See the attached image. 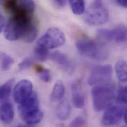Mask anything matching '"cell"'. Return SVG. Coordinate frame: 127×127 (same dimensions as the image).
<instances>
[{
    "label": "cell",
    "mask_w": 127,
    "mask_h": 127,
    "mask_svg": "<svg viewBox=\"0 0 127 127\" xmlns=\"http://www.w3.org/2000/svg\"><path fill=\"white\" fill-rule=\"evenodd\" d=\"M34 23L33 14L20 11L12 15L4 29L5 38L10 41L22 39L28 29Z\"/></svg>",
    "instance_id": "obj_1"
},
{
    "label": "cell",
    "mask_w": 127,
    "mask_h": 127,
    "mask_svg": "<svg viewBox=\"0 0 127 127\" xmlns=\"http://www.w3.org/2000/svg\"><path fill=\"white\" fill-rule=\"evenodd\" d=\"M18 111L22 120L28 125H34L40 123L43 118L40 110L37 94L33 92L30 96L19 104Z\"/></svg>",
    "instance_id": "obj_2"
},
{
    "label": "cell",
    "mask_w": 127,
    "mask_h": 127,
    "mask_svg": "<svg viewBox=\"0 0 127 127\" xmlns=\"http://www.w3.org/2000/svg\"><path fill=\"white\" fill-rule=\"evenodd\" d=\"M76 47L80 54L92 60L102 61L109 56V51L105 45L87 38L77 40Z\"/></svg>",
    "instance_id": "obj_3"
},
{
    "label": "cell",
    "mask_w": 127,
    "mask_h": 127,
    "mask_svg": "<svg viewBox=\"0 0 127 127\" xmlns=\"http://www.w3.org/2000/svg\"><path fill=\"white\" fill-rule=\"evenodd\" d=\"M93 106L94 110L100 112L110 106L115 97L114 89L109 85H98L91 91Z\"/></svg>",
    "instance_id": "obj_4"
},
{
    "label": "cell",
    "mask_w": 127,
    "mask_h": 127,
    "mask_svg": "<svg viewBox=\"0 0 127 127\" xmlns=\"http://www.w3.org/2000/svg\"><path fill=\"white\" fill-rule=\"evenodd\" d=\"M109 18L108 11L103 5V0H95L86 12L84 19L91 25H99L106 23Z\"/></svg>",
    "instance_id": "obj_5"
},
{
    "label": "cell",
    "mask_w": 127,
    "mask_h": 127,
    "mask_svg": "<svg viewBox=\"0 0 127 127\" xmlns=\"http://www.w3.org/2000/svg\"><path fill=\"white\" fill-rule=\"evenodd\" d=\"M65 42V37L63 31L57 27H51L38 40L37 45L50 50L63 46Z\"/></svg>",
    "instance_id": "obj_6"
},
{
    "label": "cell",
    "mask_w": 127,
    "mask_h": 127,
    "mask_svg": "<svg viewBox=\"0 0 127 127\" xmlns=\"http://www.w3.org/2000/svg\"><path fill=\"white\" fill-rule=\"evenodd\" d=\"M112 75L113 69L111 65L109 64L95 65L91 68L88 79V84L93 86L109 83L112 80Z\"/></svg>",
    "instance_id": "obj_7"
},
{
    "label": "cell",
    "mask_w": 127,
    "mask_h": 127,
    "mask_svg": "<svg viewBox=\"0 0 127 127\" xmlns=\"http://www.w3.org/2000/svg\"><path fill=\"white\" fill-rule=\"evenodd\" d=\"M97 37L107 41H114L117 43H125L127 41V28L119 25L112 29H99L96 31Z\"/></svg>",
    "instance_id": "obj_8"
},
{
    "label": "cell",
    "mask_w": 127,
    "mask_h": 127,
    "mask_svg": "<svg viewBox=\"0 0 127 127\" xmlns=\"http://www.w3.org/2000/svg\"><path fill=\"white\" fill-rule=\"evenodd\" d=\"M106 109L102 117V123L104 126H109L119 123L123 119L127 108L120 106L111 105Z\"/></svg>",
    "instance_id": "obj_9"
},
{
    "label": "cell",
    "mask_w": 127,
    "mask_h": 127,
    "mask_svg": "<svg viewBox=\"0 0 127 127\" xmlns=\"http://www.w3.org/2000/svg\"><path fill=\"white\" fill-rule=\"evenodd\" d=\"M33 85L27 80L19 82L13 90V97L15 101L20 104L28 98L33 93Z\"/></svg>",
    "instance_id": "obj_10"
},
{
    "label": "cell",
    "mask_w": 127,
    "mask_h": 127,
    "mask_svg": "<svg viewBox=\"0 0 127 127\" xmlns=\"http://www.w3.org/2000/svg\"><path fill=\"white\" fill-rule=\"evenodd\" d=\"M50 59L67 73H71L74 70V64L68 57L64 53L59 51L54 52L51 55Z\"/></svg>",
    "instance_id": "obj_11"
},
{
    "label": "cell",
    "mask_w": 127,
    "mask_h": 127,
    "mask_svg": "<svg viewBox=\"0 0 127 127\" xmlns=\"http://www.w3.org/2000/svg\"><path fill=\"white\" fill-rule=\"evenodd\" d=\"M71 90L72 100L74 106L78 109L83 108L85 104V100L81 82L79 81L75 82L72 85Z\"/></svg>",
    "instance_id": "obj_12"
},
{
    "label": "cell",
    "mask_w": 127,
    "mask_h": 127,
    "mask_svg": "<svg viewBox=\"0 0 127 127\" xmlns=\"http://www.w3.org/2000/svg\"><path fill=\"white\" fill-rule=\"evenodd\" d=\"M14 109L12 105L9 102H5L0 106V119L2 122L8 124L13 120Z\"/></svg>",
    "instance_id": "obj_13"
},
{
    "label": "cell",
    "mask_w": 127,
    "mask_h": 127,
    "mask_svg": "<svg viewBox=\"0 0 127 127\" xmlns=\"http://www.w3.org/2000/svg\"><path fill=\"white\" fill-rule=\"evenodd\" d=\"M65 94V88L63 82L58 80L55 84L50 95V99L52 102H57L61 100Z\"/></svg>",
    "instance_id": "obj_14"
},
{
    "label": "cell",
    "mask_w": 127,
    "mask_h": 127,
    "mask_svg": "<svg viewBox=\"0 0 127 127\" xmlns=\"http://www.w3.org/2000/svg\"><path fill=\"white\" fill-rule=\"evenodd\" d=\"M71 107L69 103L64 100L61 102L57 108V115L61 120H65L68 118L71 113Z\"/></svg>",
    "instance_id": "obj_15"
},
{
    "label": "cell",
    "mask_w": 127,
    "mask_h": 127,
    "mask_svg": "<svg viewBox=\"0 0 127 127\" xmlns=\"http://www.w3.org/2000/svg\"><path fill=\"white\" fill-rule=\"evenodd\" d=\"M127 63L124 60H120L115 65V72L118 79L122 83L127 80Z\"/></svg>",
    "instance_id": "obj_16"
},
{
    "label": "cell",
    "mask_w": 127,
    "mask_h": 127,
    "mask_svg": "<svg viewBox=\"0 0 127 127\" xmlns=\"http://www.w3.org/2000/svg\"><path fill=\"white\" fill-rule=\"evenodd\" d=\"M17 1L18 8L16 12L22 11L29 13H33L35 9V4L33 0H18Z\"/></svg>",
    "instance_id": "obj_17"
},
{
    "label": "cell",
    "mask_w": 127,
    "mask_h": 127,
    "mask_svg": "<svg viewBox=\"0 0 127 127\" xmlns=\"http://www.w3.org/2000/svg\"><path fill=\"white\" fill-rule=\"evenodd\" d=\"M14 83V79L12 78L0 87V102L6 99L9 96Z\"/></svg>",
    "instance_id": "obj_18"
},
{
    "label": "cell",
    "mask_w": 127,
    "mask_h": 127,
    "mask_svg": "<svg viewBox=\"0 0 127 127\" xmlns=\"http://www.w3.org/2000/svg\"><path fill=\"white\" fill-rule=\"evenodd\" d=\"M73 12L77 15L82 14L85 9V0H69Z\"/></svg>",
    "instance_id": "obj_19"
},
{
    "label": "cell",
    "mask_w": 127,
    "mask_h": 127,
    "mask_svg": "<svg viewBox=\"0 0 127 127\" xmlns=\"http://www.w3.org/2000/svg\"><path fill=\"white\" fill-rule=\"evenodd\" d=\"M34 55L36 59L39 61L44 62L46 61L48 59L49 56V50L37 45L34 49Z\"/></svg>",
    "instance_id": "obj_20"
},
{
    "label": "cell",
    "mask_w": 127,
    "mask_h": 127,
    "mask_svg": "<svg viewBox=\"0 0 127 127\" xmlns=\"http://www.w3.org/2000/svg\"><path fill=\"white\" fill-rule=\"evenodd\" d=\"M0 59L1 61V69L3 71L9 69L14 62L11 57L3 52H0Z\"/></svg>",
    "instance_id": "obj_21"
},
{
    "label": "cell",
    "mask_w": 127,
    "mask_h": 127,
    "mask_svg": "<svg viewBox=\"0 0 127 127\" xmlns=\"http://www.w3.org/2000/svg\"><path fill=\"white\" fill-rule=\"evenodd\" d=\"M36 71L41 80L45 83H49L52 79L51 71L47 69L44 68L41 66H37L35 68Z\"/></svg>",
    "instance_id": "obj_22"
},
{
    "label": "cell",
    "mask_w": 127,
    "mask_h": 127,
    "mask_svg": "<svg viewBox=\"0 0 127 127\" xmlns=\"http://www.w3.org/2000/svg\"><path fill=\"white\" fill-rule=\"evenodd\" d=\"M127 87L120 85L116 94V101L118 103L127 104Z\"/></svg>",
    "instance_id": "obj_23"
},
{
    "label": "cell",
    "mask_w": 127,
    "mask_h": 127,
    "mask_svg": "<svg viewBox=\"0 0 127 127\" xmlns=\"http://www.w3.org/2000/svg\"><path fill=\"white\" fill-rule=\"evenodd\" d=\"M35 62V59L33 57L29 56L25 58L18 64V67L20 70H24L33 65Z\"/></svg>",
    "instance_id": "obj_24"
},
{
    "label": "cell",
    "mask_w": 127,
    "mask_h": 127,
    "mask_svg": "<svg viewBox=\"0 0 127 127\" xmlns=\"http://www.w3.org/2000/svg\"><path fill=\"white\" fill-rule=\"evenodd\" d=\"M86 121L82 116H78L70 123V127H83L86 126Z\"/></svg>",
    "instance_id": "obj_25"
},
{
    "label": "cell",
    "mask_w": 127,
    "mask_h": 127,
    "mask_svg": "<svg viewBox=\"0 0 127 127\" xmlns=\"http://www.w3.org/2000/svg\"><path fill=\"white\" fill-rule=\"evenodd\" d=\"M5 26V20L3 16L0 13V33H1L4 29Z\"/></svg>",
    "instance_id": "obj_26"
},
{
    "label": "cell",
    "mask_w": 127,
    "mask_h": 127,
    "mask_svg": "<svg viewBox=\"0 0 127 127\" xmlns=\"http://www.w3.org/2000/svg\"><path fill=\"white\" fill-rule=\"evenodd\" d=\"M116 1L120 6L124 8H127V0H116Z\"/></svg>",
    "instance_id": "obj_27"
},
{
    "label": "cell",
    "mask_w": 127,
    "mask_h": 127,
    "mask_svg": "<svg viewBox=\"0 0 127 127\" xmlns=\"http://www.w3.org/2000/svg\"><path fill=\"white\" fill-rule=\"evenodd\" d=\"M54 0L57 3V4H58L60 6H61V7L64 6L65 5L66 2V0Z\"/></svg>",
    "instance_id": "obj_28"
},
{
    "label": "cell",
    "mask_w": 127,
    "mask_h": 127,
    "mask_svg": "<svg viewBox=\"0 0 127 127\" xmlns=\"http://www.w3.org/2000/svg\"><path fill=\"white\" fill-rule=\"evenodd\" d=\"M2 0H0V2H1Z\"/></svg>",
    "instance_id": "obj_29"
}]
</instances>
